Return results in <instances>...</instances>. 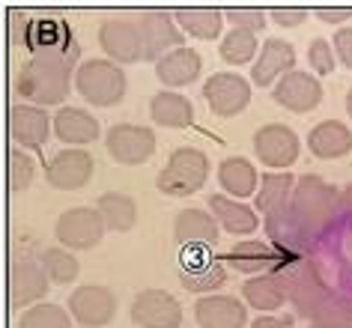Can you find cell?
<instances>
[{"label":"cell","instance_id":"cell-1","mask_svg":"<svg viewBox=\"0 0 352 328\" xmlns=\"http://www.w3.org/2000/svg\"><path fill=\"white\" fill-rule=\"evenodd\" d=\"M72 78V57L66 51L48 48L21 66V72L15 75V93L28 105L51 108V105H63L66 96L75 90Z\"/></svg>","mask_w":352,"mask_h":328},{"label":"cell","instance_id":"cell-2","mask_svg":"<svg viewBox=\"0 0 352 328\" xmlns=\"http://www.w3.org/2000/svg\"><path fill=\"white\" fill-rule=\"evenodd\" d=\"M289 209H293L316 236H322V233H329L334 218L340 215V191L325 182L322 176L305 173V176H298L293 185Z\"/></svg>","mask_w":352,"mask_h":328},{"label":"cell","instance_id":"cell-3","mask_svg":"<svg viewBox=\"0 0 352 328\" xmlns=\"http://www.w3.org/2000/svg\"><path fill=\"white\" fill-rule=\"evenodd\" d=\"M72 87L93 108H113V105L126 99L129 78H126V69L111 63L108 57H93V60H84L75 69Z\"/></svg>","mask_w":352,"mask_h":328},{"label":"cell","instance_id":"cell-4","mask_svg":"<svg viewBox=\"0 0 352 328\" xmlns=\"http://www.w3.org/2000/svg\"><path fill=\"white\" fill-rule=\"evenodd\" d=\"M275 274L287 287V305H293L302 319H311L314 310L320 307L331 292V287L322 281V274L316 272V265L311 260H302V256L289 260V263H280Z\"/></svg>","mask_w":352,"mask_h":328},{"label":"cell","instance_id":"cell-5","mask_svg":"<svg viewBox=\"0 0 352 328\" xmlns=\"http://www.w3.org/2000/svg\"><path fill=\"white\" fill-rule=\"evenodd\" d=\"M209 179V155L197 146H179L170 153L164 171L158 173V191L167 197H188L197 194Z\"/></svg>","mask_w":352,"mask_h":328},{"label":"cell","instance_id":"cell-6","mask_svg":"<svg viewBox=\"0 0 352 328\" xmlns=\"http://www.w3.org/2000/svg\"><path fill=\"white\" fill-rule=\"evenodd\" d=\"M104 233H108V227H104L99 209L93 206H72L60 212L54 224V236L66 251H90L102 242Z\"/></svg>","mask_w":352,"mask_h":328},{"label":"cell","instance_id":"cell-7","mask_svg":"<svg viewBox=\"0 0 352 328\" xmlns=\"http://www.w3.org/2000/svg\"><path fill=\"white\" fill-rule=\"evenodd\" d=\"M66 310L81 328H104L117 319V296L102 283H81L69 292Z\"/></svg>","mask_w":352,"mask_h":328},{"label":"cell","instance_id":"cell-8","mask_svg":"<svg viewBox=\"0 0 352 328\" xmlns=\"http://www.w3.org/2000/svg\"><path fill=\"white\" fill-rule=\"evenodd\" d=\"M302 140L284 122H266L254 131V155L269 171H289L298 162Z\"/></svg>","mask_w":352,"mask_h":328},{"label":"cell","instance_id":"cell-9","mask_svg":"<svg viewBox=\"0 0 352 328\" xmlns=\"http://www.w3.org/2000/svg\"><path fill=\"white\" fill-rule=\"evenodd\" d=\"M263 224H266L269 242H272V248H275L278 254L305 256V254L314 251L316 242H320V236H316L289 206L272 212V215H263Z\"/></svg>","mask_w":352,"mask_h":328},{"label":"cell","instance_id":"cell-10","mask_svg":"<svg viewBox=\"0 0 352 328\" xmlns=\"http://www.w3.org/2000/svg\"><path fill=\"white\" fill-rule=\"evenodd\" d=\"M104 149L117 164H144L155 153V131L149 126H138V122H117L104 135Z\"/></svg>","mask_w":352,"mask_h":328},{"label":"cell","instance_id":"cell-11","mask_svg":"<svg viewBox=\"0 0 352 328\" xmlns=\"http://www.w3.org/2000/svg\"><path fill=\"white\" fill-rule=\"evenodd\" d=\"M51 281L45 278L39 260L33 256H15L6 272V296H10L12 307H33L39 301H48Z\"/></svg>","mask_w":352,"mask_h":328},{"label":"cell","instance_id":"cell-12","mask_svg":"<svg viewBox=\"0 0 352 328\" xmlns=\"http://www.w3.org/2000/svg\"><path fill=\"white\" fill-rule=\"evenodd\" d=\"M135 24H138L140 48H144V60L158 63L173 48H182V30L176 28L170 10H144Z\"/></svg>","mask_w":352,"mask_h":328},{"label":"cell","instance_id":"cell-13","mask_svg":"<svg viewBox=\"0 0 352 328\" xmlns=\"http://www.w3.org/2000/svg\"><path fill=\"white\" fill-rule=\"evenodd\" d=\"M204 102L215 117H236L251 105V81L239 72H215L204 81Z\"/></svg>","mask_w":352,"mask_h":328},{"label":"cell","instance_id":"cell-14","mask_svg":"<svg viewBox=\"0 0 352 328\" xmlns=\"http://www.w3.org/2000/svg\"><path fill=\"white\" fill-rule=\"evenodd\" d=\"M6 129H10V138L15 140L19 149H45V144L51 140V113L45 108H36V105L19 102L12 105L10 113H6Z\"/></svg>","mask_w":352,"mask_h":328},{"label":"cell","instance_id":"cell-15","mask_svg":"<svg viewBox=\"0 0 352 328\" xmlns=\"http://www.w3.org/2000/svg\"><path fill=\"white\" fill-rule=\"evenodd\" d=\"M93 173H96V158L87 149H75V146L54 153L45 167V179L57 191H81L93 179Z\"/></svg>","mask_w":352,"mask_h":328},{"label":"cell","instance_id":"cell-16","mask_svg":"<svg viewBox=\"0 0 352 328\" xmlns=\"http://www.w3.org/2000/svg\"><path fill=\"white\" fill-rule=\"evenodd\" d=\"M131 322L138 328H179L182 305L167 289H140L131 298Z\"/></svg>","mask_w":352,"mask_h":328},{"label":"cell","instance_id":"cell-17","mask_svg":"<svg viewBox=\"0 0 352 328\" xmlns=\"http://www.w3.org/2000/svg\"><path fill=\"white\" fill-rule=\"evenodd\" d=\"M272 99L289 113H307L322 102V84L316 75L293 69V72L284 75L275 87H272Z\"/></svg>","mask_w":352,"mask_h":328},{"label":"cell","instance_id":"cell-18","mask_svg":"<svg viewBox=\"0 0 352 328\" xmlns=\"http://www.w3.org/2000/svg\"><path fill=\"white\" fill-rule=\"evenodd\" d=\"M99 45L104 57L117 66H131L138 60H144V48H140L138 24L129 19H108L99 28Z\"/></svg>","mask_w":352,"mask_h":328},{"label":"cell","instance_id":"cell-19","mask_svg":"<svg viewBox=\"0 0 352 328\" xmlns=\"http://www.w3.org/2000/svg\"><path fill=\"white\" fill-rule=\"evenodd\" d=\"M296 69V48L287 39H266L260 45V54L251 66V84L275 87L280 78Z\"/></svg>","mask_w":352,"mask_h":328},{"label":"cell","instance_id":"cell-20","mask_svg":"<svg viewBox=\"0 0 352 328\" xmlns=\"http://www.w3.org/2000/svg\"><path fill=\"white\" fill-rule=\"evenodd\" d=\"M195 319L200 328H245L248 325V305L236 296L212 292V296L197 298Z\"/></svg>","mask_w":352,"mask_h":328},{"label":"cell","instance_id":"cell-21","mask_svg":"<svg viewBox=\"0 0 352 328\" xmlns=\"http://www.w3.org/2000/svg\"><path fill=\"white\" fill-rule=\"evenodd\" d=\"M218 221L212 218L209 209H182L173 221V239L182 248H191V251H204V248H212L221 233H218Z\"/></svg>","mask_w":352,"mask_h":328},{"label":"cell","instance_id":"cell-22","mask_svg":"<svg viewBox=\"0 0 352 328\" xmlns=\"http://www.w3.org/2000/svg\"><path fill=\"white\" fill-rule=\"evenodd\" d=\"M51 126H54L57 140H63L66 146H75V149H84L87 144L99 140V135H102L99 120H96L90 111L75 108V105H63V108L51 117Z\"/></svg>","mask_w":352,"mask_h":328},{"label":"cell","instance_id":"cell-23","mask_svg":"<svg viewBox=\"0 0 352 328\" xmlns=\"http://www.w3.org/2000/svg\"><path fill=\"white\" fill-rule=\"evenodd\" d=\"M200 69H204V57H200L195 48L182 45V48H173L170 54H164L158 60L155 78L164 84V90H182V87L197 81Z\"/></svg>","mask_w":352,"mask_h":328},{"label":"cell","instance_id":"cell-24","mask_svg":"<svg viewBox=\"0 0 352 328\" xmlns=\"http://www.w3.org/2000/svg\"><path fill=\"white\" fill-rule=\"evenodd\" d=\"M206 209L212 212V218L218 221V227H221L224 233L248 236V233H257V227H260L257 209L242 200L227 197V194H212V197L206 200Z\"/></svg>","mask_w":352,"mask_h":328},{"label":"cell","instance_id":"cell-25","mask_svg":"<svg viewBox=\"0 0 352 328\" xmlns=\"http://www.w3.org/2000/svg\"><path fill=\"white\" fill-rule=\"evenodd\" d=\"M307 149L322 158V162H334L352 153V129L340 120H322L307 131Z\"/></svg>","mask_w":352,"mask_h":328},{"label":"cell","instance_id":"cell-26","mask_svg":"<svg viewBox=\"0 0 352 328\" xmlns=\"http://www.w3.org/2000/svg\"><path fill=\"white\" fill-rule=\"evenodd\" d=\"M218 185H221V194L233 200H245V197H254L260 188V173L248 158L242 155H233V158H224L218 164Z\"/></svg>","mask_w":352,"mask_h":328},{"label":"cell","instance_id":"cell-27","mask_svg":"<svg viewBox=\"0 0 352 328\" xmlns=\"http://www.w3.org/2000/svg\"><path fill=\"white\" fill-rule=\"evenodd\" d=\"M242 301L260 314H275L287 305V287L275 272H263V274H251L242 283Z\"/></svg>","mask_w":352,"mask_h":328},{"label":"cell","instance_id":"cell-28","mask_svg":"<svg viewBox=\"0 0 352 328\" xmlns=\"http://www.w3.org/2000/svg\"><path fill=\"white\" fill-rule=\"evenodd\" d=\"M227 263L233 269H239L245 274H263V272H275L284 263V254H278L269 242H257V239H245L236 242L227 254Z\"/></svg>","mask_w":352,"mask_h":328},{"label":"cell","instance_id":"cell-29","mask_svg":"<svg viewBox=\"0 0 352 328\" xmlns=\"http://www.w3.org/2000/svg\"><path fill=\"white\" fill-rule=\"evenodd\" d=\"M173 21L188 36L212 42L224 30V10H215V6H182V10H173Z\"/></svg>","mask_w":352,"mask_h":328},{"label":"cell","instance_id":"cell-30","mask_svg":"<svg viewBox=\"0 0 352 328\" xmlns=\"http://www.w3.org/2000/svg\"><path fill=\"white\" fill-rule=\"evenodd\" d=\"M149 117L162 129H188L195 122V105L176 90H162L149 99Z\"/></svg>","mask_w":352,"mask_h":328},{"label":"cell","instance_id":"cell-31","mask_svg":"<svg viewBox=\"0 0 352 328\" xmlns=\"http://www.w3.org/2000/svg\"><path fill=\"white\" fill-rule=\"evenodd\" d=\"M293 185L296 176L289 171H269L266 176H260V188L254 194V209H260L263 215L287 209L289 200H293Z\"/></svg>","mask_w":352,"mask_h":328},{"label":"cell","instance_id":"cell-32","mask_svg":"<svg viewBox=\"0 0 352 328\" xmlns=\"http://www.w3.org/2000/svg\"><path fill=\"white\" fill-rule=\"evenodd\" d=\"M182 287L197 292V296H212L227 283V269L218 260H191L179 274Z\"/></svg>","mask_w":352,"mask_h":328},{"label":"cell","instance_id":"cell-33","mask_svg":"<svg viewBox=\"0 0 352 328\" xmlns=\"http://www.w3.org/2000/svg\"><path fill=\"white\" fill-rule=\"evenodd\" d=\"M96 209H99L104 227L113 230V233H129V230L138 224V203L131 200L129 194H120V191L102 194Z\"/></svg>","mask_w":352,"mask_h":328},{"label":"cell","instance_id":"cell-34","mask_svg":"<svg viewBox=\"0 0 352 328\" xmlns=\"http://www.w3.org/2000/svg\"><path fill=\"white\" fill-rule=\"evenodd\" d=\"M39 265L54 287H69V283H75L78 274H81L78 256L72 251H66V248H45V251L39 254Z\"/></svg>","mask_w":352,"mask_h":328},{"label":"cell","instance_id":"cell-35","mask_svg":"<svg viewBox=\"0 0 352 328\" xmlns=\"http://www.w3.org/2000/svg\"><path fill=\"white\" fill-rule=\"evenodd\" d=\"M218 51H221L224 63H230V66H248V63L254 66V60L260 54V42L248 30H230L221 36Z\"/></svg>","mask_w":352,"mask_h":328},{"label":"cell","instance_id":"cell-36","mask_svg":"<svg viewBox=\"0 0 352 328\" xmlns=\"http://www.w3.org/2000/svg\"><path fill=\"white\" fill-rule=\"evenodd\" d=\"M19 328H72V316L63 305H51V301H39L28 310H21Z\"/></svg>","mask_w":352,"mask_h":328},{"label":"cell","instance_id":"cell-37","mask_svg":"<svg viewBox=\"0 0 352 328\" xmlns=\"http://www.w3.org/2000/svg\"><path fill=\"white\" fill-rule=\"evenodd\" d=\"M311 322L325 325V328H349V322H352V296H346V292H329V298L314 310Z\"/></svg>","mask_w":352,"mask_h":328},{"label":"cell","instance_id":"cell-38","mask_svg":"<svg viewBox=\"0 0 352 328\" xmlns=\"http://www.w3.org/2000/svg\"><path fill=\"white\" fill-rule=\"evenodd\" d=\"M33 176H36V164H33V158L24 153V149L12 146L10 155H6V182H10L12 191H28Z\"/></svg>","mask_w":352,"mask_h":328},{"label":"cell","instance_id":"cell-39","mask_svg":"<svg viewBox=\"0 0 352 328\" xmlns=\"http://www.w3.org/2000/svg\"><path fill=\"white\" fill-rule=\"evenodd\" d=\"M224 21H230L233 30H248L257 36L269 24V10H260V6H230V10H224Z\"/></svg>","mask_w":352,"mask_h":328},{"label":"cell","instance_id":"cell-40","mask_svg":"<svg viewBox=\"0 0 352 328\" xmlns=\"http://www.w3.org/2000/svg\"><path fill=\"white\" fill-rule=\"evenodd\" d=\"M307 66H311V75H331L338 69V57H334V48L329 39L316 36L307 45Z\"/></svg>","mask_w":352,"mask_h":328},{"label":"cell","instance_id":"cell-41","mask_svg":"<svg viewBox=\"0 0 352 328\" xmlns=\"http://www.w3.org/2000/svg\"><path fill=\"white\" fill-rule=\"evenodd\" d=\"M269 19L278 28H298L307 21V10L305 6H275V10H269Z\"/></svg>","mask_w":352,"mask_h":328},{"label":"cell","instance_id":"cell-42","mask_svg":"<svg viewBox=\"0 0 352 328\" xmlns=\"http://www.w3.org/2000/svg\"><path fill=\"white\" fill-rule=\"evenodd\" d=\"M331 48H334V57H338L346 69H352V28H340L334 33Z\"/></svg>","mask_w":352,"mask_h":328},{"label":"cell","instance_id":"cell-43","mask_svg":"<svg viewBox=\"0 0 352 328\" xmlns=\"http://www.w3.org/2000/svg\"><path fill=\"white\" fill-rule=\"evenodd\" d=\"M314 15L322 24H343L352 19V6H316Z\"/></svg>","mask_w":352,"mask_h":328},{"label":"cell","instance_id":"cell-44","mask_svg":"<svg viewBox=\"0 0 352 328\" xmlns=\"http://www.w3.org/2000/svg\"><path fill=\"white\" fill-rule=\"evenodd\" d=\"M248 328H287V325L280 322L278 316H272V314H263V316H257V319H254V322H251Z\"/></svg>","mask_w":352,"mask_h":328},{"label":"cell","instance_id":"cell-45","mask_svg":"<svg viewBox=\"0 0 352 328\" xmlns=\"http://www.w3.org/2000/svg\"><path fill=\"white\" fill-rule=\"evenodd\" d=\"M340 215L352 218V182L346 185V188L340 191Z\"/></svg>","mask_w":352,"mask_h":328},{"label":"cell","instance_id":"cell-46","mask_svg":"<svg viewBox=\"0 0 352 328\" xmlns=\"http://www.w3.org/2000/svg\"><path fill=\"white\" fill-rule=\"evenodd\" d=\"M346 113H349V120H352V90L346 93Z\"/></svg>","mask_w":352,"mask_h":328},{"label":"cell","instance_id":"cell-47","mask_svg":"<svg viewBox=\"0 0 352 328\" xmlns=\"http://www.w3.org/2000/svg\"><path fill=\"white\" fill-rule=\"evenodd\" d=\"M311 328H325V325H311Z\"/></svg>","mask_w":352,"mask_h":328},{"label":"cell","instance_id":"cell-48","mask_svg":"<svg viewBox=\"0 0 352 328\" xmlns=\"http://www.w3.org/2000/svg\"><path fill=\"white\" fill-rule=\"evenodd\" d=\"M349 328H352V322H349Z\"/></svg>","mask_w":352,"mask_h":328}]
</instances>
